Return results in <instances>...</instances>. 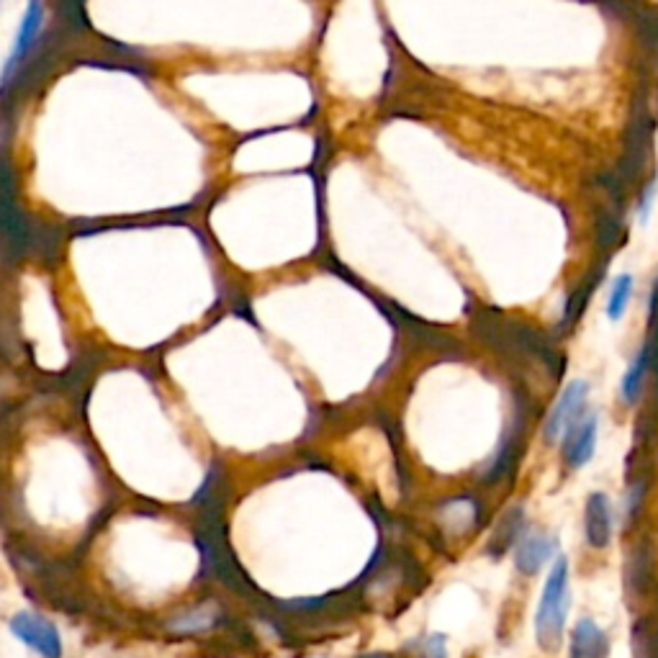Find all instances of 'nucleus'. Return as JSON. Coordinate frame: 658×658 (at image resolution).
Segmentation results:
<instances>
[{
    "label": "nucleus",
    "instance_id": "nucleus-9",
    "mask_svg": "<svg viewBox=\"0 0 658 658\" xmlns=\"http://www.w3.org/2000/svg\"><path fill=\"white\" fill-rule=\"evenodd\" d=\"M219 622V610L214 605H195L191 610L175 615V618L167 622V630L178 635H195L204 633V630L214 628Z\"/></svg>",
    "mask_w": 658,
    "mask_h": 658
},
{
    "label": "nucleus",
    "instance_id": "nucleus-12",
    "mask_svg": "<svg viewBox=\"0 0 658 658\" xmlns=\"http://www.w3.org/2000/svg\"><path fill=\"white\" fill-rule=\"evenodd\" d=\"M445 635L432 633L427 635L422 648H419V658H447V648H445Z\"/></svg>",
    "mask_w": 658,
    "mask_h": 658
},
{
    "label": "nucleus",
    "instance_id": "nucleus-2",
    "mask_svg": "<svg viewBox=\"0 0 658 658\" xmlns=\"http://www.w3.org/2000/svg\"><path fill=\"white\" fill-rule=\"evenodd\" d=\"M41 29H45V3H41V0H29V3H26V11L21 13L16 37H13L9 49V58H5L3 65H0V96L11 88V83L16 80L18 69L24 67L26 60H29Z\"/></svg>",
    "mask_w": 658,
    "mask_h": 658
},
{
    "label": "nucleus",
    "instance_id": "nucleus-14",
    "mask_svg": "<svg viewBox=\"0 0 658 658\" xmlns=\"http://www.w3.org/2000/svg\"><path fill=\"white\" fill-rule=\"evenodd\" d=\"M0 3H3V0H0Z\"/></svg>",
    "mask_w": 658,
    "mask_h": 658
},
{
    "label": "nucleus",
    "instance_id": "nucleus-11",
    "mask_svg": "<svg viewBox=\"0 0 658 658\" xmlns=\"http://www.w3.org/2000/svg\"><path fill=\"white\" fill-rule=\"evenodd\" d=\"M633 291H635V278L630 276V273H620V276H615L610 293H607V301H605L607 319L620 321L622 317H625L630 301H633Z\"/></svg>",
    "mask_w": 658,
    "mask_h": 658
},
{
    "label": "nucleus",
    "instance_id": "nucleus-4",
    "mask_svg": "<svg viewBox=\"0 0 658 658\" xmlns=\"http://www.w3.org/2000/svg\"><path fill=\"white\" fill-rule=\"evenodd\" d=\"M590 381L584 378H573L569 387L564 389L561 398L556 402V407L551 409V415L543 422V440L548 445H558V440L564 438V432L577 422V419L586 412V402H590Z\"/></svg>",
    "mask_w": 658,
    "mask_h": 658
},
{
    "label": "nucleus",
    "instance_id": "nucleus-5",
    "mask_svg": "<svg viewBox=\"0 0 658 658\" xmlns=\"http://www.w3.org/2000/svg\"><path fill=\"white\" fill-rule=\"evenodd\" d=\"M597 438H599V419L594 412H584L569 430L564 432V438L558 440L561 445V458L571 471L590 466L594 453H597Z\"/></svg>",
    "mask_w": 658,
    "mask_h": 658
},
{
    "label": "nucleus",
    "instance_id": "nucleus-8",
    "mask_svg": "<svg viewBox=\"0 0 658 658\" xmlns=\"http://www.w3.org/2000/svg\"><path fill=\"white\" fill-rule=\"evenodd\" d=\"M610 641L592 618H581L571 633L569 658H607Z\"/></svg>",
    "mask_w": 658,
    "mask_h": 658
},
{
    "label": "nucleus",
    "instance_id": "nucleus-3",
    "mask_svg": "<svg viewBox=\"0 0 658 658\" xmlns=\"http://www.w3.org/2000/svg\"><path fill=\"white\" fill-rule=\"evenodd\" d=\"M11 635L18 643H24L31 654L39 658H62L65 646H62V635L54 622H49L45 615L34 610H18L9 620Z\"/></svg>",
    "mask_w": 658,
    "mask_h": 658
},
{
    "label": "nucleus",
    "instance_id": "nucleus-10",
    "mask_svg": "<svg viewBox=\"0 0 658 658\" xmlns=\"http://www.w3.org/2000/svg\"><path fill=\"white\" fill-rule=\"evenodd\" d=\"M650 368V347L646 345L635 355L633 360L628 363L625 374H622L620 381V396L625 404H635L643 394V387H646V376Z\"/></svg>",
    "mask_w": 658,
    "mask_h": 658
},
{
    "label": "nucleus",
    "instance_id": "nucleus-1",
    "mask_svg": "<svg viewBox=\"0 0 658 658\" xmlns=\"http://www.w3.org/2000/svg\"><path fill=\"white\" fill-rule=\"evenodd\" d=\"M571 599V569L569 558L558 556L545 577L541 599L535 610V638L543 650H558L566 635Z\"/></svg>",
    "mask_w": 658,
    "mask_h": 658
},
{
    "label": "nucleus",
    "instance_id": "nucleus-7",
    "mask_svg": "<svg viewBox=\"0 0 658 658\" xmlns=\"http://www.w3.org/2000/svg\"><path fill=\"white\" fill-rule=\"evenodd\" d=\"M556 537L545 533H522L515 543V566L524 577H533L556 556Z\"/></svg>",
    "mask_w": 658,
    "mask_h": 658
},
{
    "label": "nucleus",
    "instance_id": "nucleus-13",
    "mask_svg": "<svg viewBox=\"0 0 658 658\" xmlns=\"http://www.w3.org/2000/svg\"><path fill=\"white\" fill-rule=\"evenodd\" d=\"M656 195H658V186L656 184H648L646 191H643L641 201H638V222L646 227V224L650 222V214H654V204H656Z\"/></svg>",
    "mask_w": 658,
    "mask_h": 658
},
{
    "label": "nucleus",
    "instance_id": "nucleus-6",
    "mask_svg": "<svg viewBox=\"0 0 658 658\" xmlns=\"http://www.w3.org/2000/svg\"><path fill=\"white\" fill-rule=\"evenodd\" d=\"M612 502L605 492H592L584 504V537L594 551H605L612 541Z\"/></svg>",
    "mask_w": 658,
    "mask_h": 658
}]
</instances>
